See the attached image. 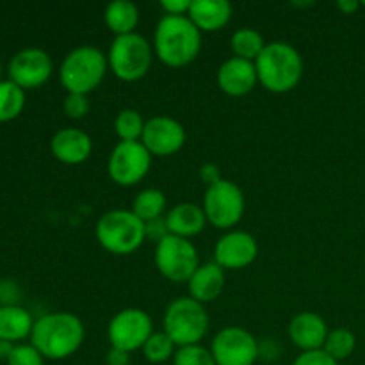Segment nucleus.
<instances>
[{"mask_svg": "<svg viewBox=\"0 0 365 365\" xmlns=\"http://www.w3.org/2000/svg\"><path fill=\"white\" fill-rule=\"evenodd\" d=\"M86 328L71 312H50L36 319L31 344L45 360H66L84 344Z\"/></svg>", "mask_w": 365, "mask_h": 365, "instance_id": "nucleus-1", "label": "nucleus"}, {"mask_svg": "<svg viewBox=\"0 0 365 365\" xmlns=\"http://www.w3.org/2000/svg\"><path fill=\"white\" fill-rule=\"evenodd\" d=\"M152 45L160 63L170 68H184L200 56L202 32L189 16L164 14L153 32Z\"/></svg>", "mask_w": 365, "mask_h": 365, "instance_id": "nucleus-2", "label": "nucleus"}, {"mask_svg": "<svg viewBox=\"0 0 365 365\" xmlns=\"http://www.w3.org/2000/svg\"><path fill=\"white\" fill-rule=\"evenodd\" d=\"M259 84L271 93H289L298 88L303 77V57L287 41L267 43L255 61Z\"/></svg>", "mask_w": 365, "mask_h": 365, "instance_id": "nucleus-3", "label": "nucleus"}, {"mask_svg": "<svg viewBox=\"0 0 365 365\" xmlns=\"http://www.w3.org/2000/svg\"><path fill=\"white\" fill-rule=\"evenodd\" d=\"M109 71L107 56L91 45L77 46L64 56L59 66V82L66 95H86L95 91Z\"/></svg>", "mask_w": 365, "mask_h": 365, "instance_id": "nucleus-4", "label": "nucleus"}, {"mask_svg": "<svg viewBox=\"0 0 365 365\" xmlns=\"http://www.w3.org/2000/svg\"><path fill=\"white\" fill-rule=\"evenodd\" d=\"M98 245L113 255H130L146 241V223L132 210L113 209L102 214L95 227Z\"/></svg>", "mask_w": 365, "mask_h": 365, "instance_id": "nucleus-5", "label": "nucleus"}, {"mask_svg": "<svg viewBox=\"0 0 365 365\" xmlns=\"http://www.w3.org/2000/svg\"><path fill=\"white\" fill-rule=\"evenodd\" d=\"M209 314L205 305L191 296L175 298L166 307L163 319V331L170 335L177 348L200 344L209 331Z\"/></svg>", "mask_w": 365, "mask_h": 365, "instance_id": "nucleus-6", "label": "nucleus"}, {"mask_svg": "<svg viewBox=\"0 0 365 365\" xmlns=\"http://www.w3.org/2000/svg\"><path fill=\"white\" fill-rule=\"evenodd\" d=\"M153 45L141 34L118 36L110 43L107 63L114 77L123 82L141 81L152 68Z\"/></svg>", "mask_w": 365, "mask_h": 365, "instance_id": "nucleus-7", "label": "nucleus"}, {"mask_svg": "<svg viewBox=\"0 0 365 365\" xmlns=\"http://www.w3.org/2000/svg\"><path fill=\"white\" fill-rule=\"evenodd\" d=\"M202 209L205 212L207 223L220 230L230 232V228L241 223L245 216L246 200L235 182L223 178L205 189Z\"/></svg>", "mask_w": 365, "mask_h": 365, "instance_id": "nucleus-8", "label": "nucleus"}, {"mask_svg": "<svg viewBox=\"0 0 365 365\" xmlns=\"http://www.w3.org/2000/svg\"><path fill=\"white\" fill-rule=\"evenodd\" d=\"M155 266L166 280L184 284L200 267V255L189 239L166 235L155 245Z\"/></svg>", "mask_w": 365, "mask_h": 365, "instance_id": "nucleus-9", "label": "nucleus"}, {"mask_svg": "<svg viewBox=\"0 0 365 365\" xmlns=\"http://www.w3.org/2000/svg\"><path fill=\"white\" fill-rule=\"evenodd\" d=\"M152 159L141 141H120L107 160V173L120 187H132L145 180L152 168Z\"/></svg>", "mask_w": 365, "mask_h": 365, "instance_id": "nucleus-10", "label": "nucleus"}, {"mask_svg": "<svg viewBox=\"0 0 365 365\" xmlns=\"http://www.w3.org/2000/svg\"><path fill=\"white\" fill-rule=\"evenodd\" d=\"M153 334L152 317L148 312L141 309H123L114 314L113 319L107 327V339L110 348L121 349V351H138L143 349L150 335Z\"/></svg>", "mask_w": 365, "mask_h": 365, "instance_id": "nucleus-11", "label": "nucleus"}, {"mask_svg": "<svg viewBox=\"0 0 365 365\" xmlns=\"http://www.w3.org/2000/svg\"><path fill=\"white\" fill-rule=\"evenodd\" d=\"M216 365H255L260 359V344L241 327L223 328L210 346Z\"/></svg>", "mask_w": 365, "mask_h": 365, "instance_id": "nucleus-12", "label": "nucleus"}, {"mask_svg": "<svg viewBox=\"0 0 365 365\" xmlns=\"http://www.w3.org/2000/svg\"><path fill=\"white\" fill-rule=\"evenodd\" d=\"M7 73H9V81L24 91L38 89L52 77V57L41 48H24L11 57Z\"/></svg>", "mask_w": 365, "mask_h": 365, "instance_id": "nucleus-13", "label": "nucleus"}, {"mask_svg": "<svg viewBox=\"0 0 365 365\" xmlns=\"http://www.w3.org/2000/svg\"><path fill=\"white\" fill-rule=\"evenodd\" d=\"M141 143L152 157H171L185 145V128L170 116H155L146 120Z\"/></svg>", "mask_w": 365, "mask_h": 365, "instance_id": "nucleus-14", "label": "nucleus"}, {"mask_svg": "<svg viewBox=\"0 0 365 365\" xmlns=\"http://www.w3.org/2000/svg\"><path fill=\"white\" fill-rule=\"evenodd\" d=\"M259 257V242L252 234L230 230L217 239L214 246V262L225 271L245 269Z\"/></svg>", "mask_w": 365, "mask_h": 365, "instance_id": "nucleus-15", "label": "nucleus"}, {"mask_svg": "<svg viewBox=\"0 0 365 365\" xmlns=\"http://www.w3.org/2000/svg\"><path fill=\"white\" fill-rule=\"evenodd\" d=\"M50 152L53 159L68 166H77L91 157L93 141L81 128H61L50 139Z\"/></svg>", "mask_w": 365, "mask_h": 365, "instance_id": "nucleus-16", "label": "nucleus"}, {"mask_svg": "<svg viewBox=\"0 0 365 365\" xmlns=\"http://www.w3.org/2000/svg\"><path fill=\"white\" fill-rule=\"evenodd\" d=\"M259 84L255 63L230 57L217 70V86L228 96H245Z\"/></svg>", "mask_w": 365, "mask_h": 365, "instance_id": "nucleus-17", "label": "nucleus"}, {"mask_svg": "<svg viewBox=\"0 0 365 365\" xmlns=\"http://www.w3.org/2000/svg\"><path fill=\"white\" fill-rule=\"evenodd\" d=\"M328 334L327 321L316 312H299L289 323V339L302 353L323 349Z\"/></svg>", "mask_w": 365, "mask_h": 365, "instance_id": "nucleus-18", "label": "nucleus"}, {"mask_svg": "<svg viewBox=\"0 0 365 365\" xmlns=\"http://www.w3.org/2000/svg\"><path fill=\"white\" fill-rule=\"evenodd\" d=\"M225 269L217 266L216 262L200 264L198 269L195 271L187 282L189 296L196 299L202 305L216 302L225 289Z\"/></svg>", "mask_w": 365, "mask_h": 365, "instance_id": "nucleus-19", "label": "nucleus"}, {"mask_svg": "<svg viewBox=\"0 0 365 365\" xmlns=\"http://www.w3.org/2000/svg\"><path fill=\"white\" fill-rule=\"evenodd\" d=\"M232 4L227 0H191L189 20L200 32H217L232 20Z\"/></svg>", "mask_w": 365, "mask_h": 365, "instance_id": "nucleus-20", "label": "nucleus"}, {"mask_svg": "<svg viewBox=\"0 0 365 365\" xmlns=\"http://www.w3.org/2000/svg\"><path fill=\"white\" fill-rule=\"evenodd\" d=\"M164 220H166L170 235H177V237L184 239H191L195 235L202 234L207 225V217L202 207L189 202L177 203L175 207H171L166 216H164Z\"/></svg>", "mask_w": 365, "mask_h": 365, "instance_id": "nucleus-21", "label": "nucleus"}, {"mask_svg": "<svg viewBox=\"0 0 365 365\" xmlns=\"http://www.w3.org/2000/svg\"><path fill=\"white\" fill-rule=\"evenodd\" d=\"M34 323L31 312L24 307H0V341L14 344L31 337Z\"/></svg>", "mask_w": 365, "mask_h": 365, "instance_id": "nucleus-22", "label": "nucleus"}, {"mask_svg": "<svg viewBox=\"0 0 365 365\" xmlns=\"http://www.w3.org/2000/svg\"><path fill=\"white\" fill-rule=\"evenodd\" d=\"M139 9L130 0H116V2L107 4L106 13H103V21L107 29L114 36H127L134 34L139 25Z\"/></svg>", "mask_w": 365, "mask_h": 365, "instance_id": "nucleus-23", "label": "nucleus"}, {"mask_svg": "<svg viewBox=\"0 0 365 365\" xmlns=\"http://www.w3.org/2000/svg\"><path fill=\"white\" fill-rule=\"evenodd\" d=\"M266 45L267 43L264 41V36L252 27L239 29L230 38V46L232 52H234V57L252 61V63H255L259 59V56L264 52Z\"/></svg>", "mask_w": 365, "mask_h": 365, "instance_id": "nucleus-24", "label": "nucleus"}, {"mask_svg": "<svg viewBox=\"0 0 365 365\" xmlns=\"http://www.w3.org/2000/svg\"><path fill=\"white\" fill-rule=\"evenodd\" d=\"M168 200L166 195L159 189H143L132 203V212L139 217L141 221L148 223V221L159 220V217L166 216Z\"/></svg>", "mask_w": 365, "mask_h": 365, "instance_id": "nucleus-25", "label": "nucleus"}, {"mask_svg": "<svg viewBox=\"0 0 365 365\" xmlns=\"http://www.w3.org/2000/svg\"><path fill=\"white\" fill-rule=\"evenodd\" d=\"M25 109V91L14 82L0 81V123L16 120Z\"/></svg>", "mask_w": 365, "mask_h": 365, "instance_id": "nucleus-26", "label": "nucleus"}, {"mask_svg": "<svg viewBox=\"0 0 365 365\" xmlns=\"http://www.w3.org/2000/svg\"><path fill=\"white\" fill-rule=\"evenodd\" d=\"M323 349L331 359L337 360V362L348 360L356 349L355 334L349 328H335V330H330Z\"/></svg>", "mask_w": 365, "mask_h": 365, "instance_id": "nucleus-27", "label": "nucleus"}, {"mask_svg": "<svg viewBox=\"0 0 365 365\" xmlns=\"http://www.w3.org/2000/svg\"><path fill=\"white\" fill-rule=\"evenodd\" d=\"M146 121L135 109H123L114 118V132L120 141H141Z\"/></svg>", "mask_w": 365, "mask_h": 365, "instance_id": "nucleus-28", "label": "nucleus"}, {"mask_svg": "<svg viewBox=\"0 0 365 365\" xmlns=\"http://www.w3.org/2000/svg\"><path fill=\"white\" fill-rule=\"evenodd\" d=\"M177 346L166 331H153L146 344L143 346V355L150 364H164L173 359Z\"/></svg>", "mask_w": 365, "mask_h": 365, "instance_id": "nucleus-29", "label": "nucleus"}, {"mask_svg": "<svg viewBox=\"0 0 365 365\" xmlns=\"http://www.w3.org/2000/svg\"><path fill=\"white\" fill-rule=\"evenodd\" d=\"M173 365H216V360H214L210 349L203 348L202 344H192L177 348Z\"/></svg>", "mask_w": 365, "mask_h": 365, "instance_id": "nucleus-30", "label": "nucleus"}, {"mask_svg": "<svg viewBox=\"0 0 365 365\" xmlns=\"http://www.w3.org/2000/svg\"><path fill=\"white\" fill-rule=\"evenodd\" d=\"M6 362L7 365H45V356L32 344H16Z\"/></svg>", "mask_w": 365, "mask_h": 365, "instance_id": "nucleus-31", "label": "nucleus"}, {"mask_svg": "<svg viewBox=\"0 0 365 365\" xmlns=\"http://www.w3.org/2000/svg\"><path fill=\"white\" fill-rule=\"evenodd\" d=\"M63 110L70 120H82L89 114V100L86 95H66L63 102Z\"/></svg>", "mask_w": 365, "mask_h": 365, "instance_id": "nucleus-32", "label": "nucleus"}, {"mask_svg": "<svg viewBox=\"0 0 365 365\" xmlns=\"http://www.w3.org/2000/svg\"><path fill=\"white\" fill-rule=\"evenodd\" d=\"M292 365H341V362L331 359L324 349H316V351L302 353Z\"/></svg>", "mask_w": 365, "mask_h": 365, "instance_id": "nucleus-33", "label": "nucleus"}, {"mask_svg": "<svg viewBox=\"0 0 365 365\" xmlns=\"http://www.w3.org/2000/svg\"><path fill=\"white\" fill-rule=\"evenodd\" d=\"M21 298V289L13 280H0V307L18 305Z\"/></svg>", "mask_w": 365, "mask_h": 365, "instance_id": "nucleus-34", "label": "nucleus"}, {"mask_svg": "<svg viewBox=\"0 0 365 365\" xmlns=\"http://www.w3.org/2000/svg\"><path fill=\"white\" fill-rule=\"evenodd\" d=\"M160 7L168 16H187L191 0H163Z\"/></svg>", "mask_w": 365, "mask_h": 365, "instance_id": "nucleus-35", "label": "nucleus"}, {"mask_svg": "<svg viewBox=\"0 0 365 365\" xmlns=\"http://www.w3.org/2000/svg\"><path fill=\"white\" fill-rule=\"evenodd\" d=\"M200 180L203 182V184L207 185V187H210V185L217 184V182L223 180V177H221V170L217 164L214 163H207L203 164L202 168H200Z\"/></svg>", "mask_w": 365, "mask_h": 365, "instance_id": "nucleus-36", "label": "nucleus"}, {"mask_svg": "<svg viewBox=\"0 0 365 365\" xmlns=\"http://www.w3.org/2000/svg\"><path fill=\"white\" fill-rule=\"evenodd\" d=\"M166 235H170V232H168V225L164 217H159V220H153L146 223V239H153L155 242H159Z\"/></svg>", "mask_w": 365, "mask_h": 365, "instance_id": "nucleus-37", "label": "nucleus"}, {"mask_svg": "<svg viewBox=\"0 0 365 365\" xmlns=\"http://www.w3.org/2000/svg\"><path fill=\"white\" fill-rule=\"evenodd\" d=\"M106 362L107 365H128L130 364V353L121 351V349H116V348H110L109 351H107Z\"/></svg>", "mask_w": 365, "mask_h": 365, "instance_id": "nucleus-38", "label": "nucleus"}, {"mask_svg": "<svg viewBox=\"0 0 365 365\" xmlns=\"http://www.w3.org/2000/svg\"><path fill=\"white\" fill-rule=\"evenodd\" d=\"M339 11H342L344 14H353L362 7V4L356 2V0H341V2L335 4Z\"/></svg>", "mask_w": 365, "mask_h": 365, "instance_id": "nucleus-39", "label": "nucleus"}, {"mask_svg": "<svg viewBox=\"0 0 365 365\" xmlns=\"http://www.w3.org/2000/svg\"><path fill=\"white\" fill-rule=\"evenodd\" d=\"M14 346H16V344H13V342L0 341V359H2V360L9 359V355L13 353V349H14Z\"/></svg>", "mask_w": 365, "mask_h": 365, "instance_id": "nucleus-40", "label": "nucleus"}, {"mask_svg": "<svg viewBox=\"0 0 365 365\" xmlns=\"http://www.w3.org/2000/svg\"><path fill=\"white\" fill-rule=\"evenodd\" d=\"M0 75H2V64H0Z\"/></svg>", "mask_w": 365, "mask_h": 365, "instance_id": "nucleus-41", "label": "nucleus"}, {"mask_svg": "<svg viewBox=\"0 0 365 365\" xmlns=\"http://www.w3.org/2000/svg\"><path fill=\"white\" fill-rule=\"evenodd\" d=\"M360 4H362V7H365V0H364V2H360Z\"/></svg>", "mask_w": 365, "mask_h": 365, "instance_id": "nucleus-42", "label": "nucleus"}]
</instances>
